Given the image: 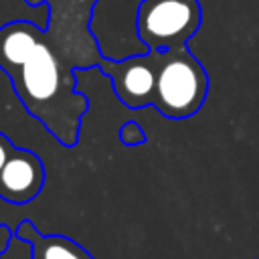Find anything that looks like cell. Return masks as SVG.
<instances>
[{
	"label": "cell",
	"mask_w": 259,
	"mask_h": 259,
	"mask_svg": "<svg viewBox=\"0 0 259 259\" xmlns=\"http://www.w3.org/2000/svg\"><path fill=\"white\" fill-rule=\"evenodd\" d=\"M73 71L42 32L34 53L8 75L22 107L65 148L77 146L83 115L89 111V97L77 91Z\"/></svg>",
	"instance_id": "obj_1"
},
{
	"label": "cell",
	"mask_w": 259,
	"mask_h": 259,
	"mask_svg": "<svg viewBox=\"0 0 259 259\" xmlns=\"http://www.w3.org/2000/svg\"><path fill=\"white\" fill-rule=\"evenodd\" d=\"M208 95V73L184 45L168 49L158 69L152 107L168 119H186L200 111Z\"/></svg>",
	"instance_id": "obj_2"
},
{
	"label": "cell",
	"mask_w": 259,
	"mask_h": 259,
	"mask_svg": "<svg viewBox=\"0 0 259 259\" xmlns=\"http://www.w3.org/2000/svg\"><path fill=\"white\" fill-rule=\"evenodd\" d=\"M28 6H49L45 38L57 55L73 69L99 67L103 55L89 30L97 0H24Z\"/></svg>",
	"instance_id": "obj_3"
},
{
	"label": "cell",
	"mask_w": 259,
	"mask_h": 259,
	"mask_svg": "<svg viewBox=\"0 0 259 259\" xmlns=\"http://www.w3.org/2000/svg\"><path fill=\"white\" fill-rule=\"evenodd\" d=\"M202 8L198 0H142L136 14V30L150 51L184 47L200 28Z\"/></svg>",
	"instance_id": "obj_4"
},
{
	"label": "cell",
	"mask_w": 259,
	"mask_h": 259,
	"mask_svg": "<svg viewBox=\"0 0 259 259\" xmlns=\"http://www.w3.org/2000/svg\"><path fill=\"white\" fill-rule=\"evenodd\" d=\"M166 51H150L144 55L125 57L121 61L105 59L101 61L99 69L105 77L111 79L113 91L117 99L130 109H144L152 107L154 91H156V77L160 63Z\"/></svg>",
	"instance_id": "obj_5"
},
{
	"label": "cell",
	"mask_w": 259,
	"mask_h": 259,
	"mask_svg": "<svg viewBox=\"0 0 259 259\" xmlns=\"http://www.w3.org/2000/svg\"><path fill=\"white\" fill-rule=\"evenodd\" d=\"M45 176V164L32 150L14 148L0 170V198L16 206L28 204L40 194Z\"/></svg>",
	"instance_id": "obj_6"
},
{
	"label": "cell",
	"mask_w": 259,
	"mask_h": 259,
	"mask_svg": "<svg viewBox=\"0 0 259 259\" xmlns=\"http://www.w3.org/2000/svg\"><path fill=\"white\" fill-rule=\"evenodd\" d=\"M45 26L30 20H10L0 26V69L8 77L34 53L40 42Z\"/></svg>",
	"instance_id": "obj_7"
},
{
	"label": "cell",
	"mask_w": 259,
	"mask_h": 259,
	"mask_svg": "<svg viewBox=\"0 0 259 259\" xmlns=\"http://www.w3.org/2000/svg\"><path fill=\"white\" fill-rule=\"evenodd\" d=\"M14 237L30 245V259H95L83 245L67 235H45L32 221L24 219L16 229Z\"/></svg>",
	"instance_id": "obj_8"
},
{
	"label": "cell",
	"mask_w": 259,
	"mask_h": 259,
	"mask_svg": "<svg viewBox=\"0 0 259 259\" xmlns=\"http://www.w3.org/2000/svg\"><path fill=\"white\" fill-rule=\"evenodd\" d=\"M119 142L123 146H142L146 142V132L136 121H125L119 127Z\"/></svg>",
	"instance_id": "obj_9"
},
{
	"label": "cell",
	"mask_w": 259,
	"mask_h": 259,
	"mask_svg": "<svg viewBox=\"0 0 259 259\" xmlns=\"http://www.w3.org/2000/svg\"><path fill=\"white\" fill-rule=\"evenodd\" d=\"M14 144H12V140L6 136V134H2L0 132V170L4 168V164H6V160L10 158V154L14 152Z\"/></svg>",
	"instance_id": "obj_10"
},
{
	"label": "cell",
	"mask_w": 259,
	"mask_h": 259,
	"mask_svg": "<svg viewBox=\"0 0 259 259\" xmlns=\"http://www.w3.org/2000/svg\"><path fill=\"white\" fill-rule=\"evenodd\" d=\"M12 239H14V231L8 225L0 223V257L4 251H8V245L12 243Z\"/></svg>",
	"instance_id": "obj_11"
},
{
	"label": "cell",
	"mask_w": 259,
	"mask_h": 259,
	"mask_svg": "<svg viewBox=\"0 0 259 259\" xmlns=\"http://www.w3.org/2000/svg\"><path fill=\"white\" fill-rule=\"evenodd\" d=\"M0 259H2V257H0Z\"/></svg>",
	"instance_id": "obj_12"
}]
</instances>
